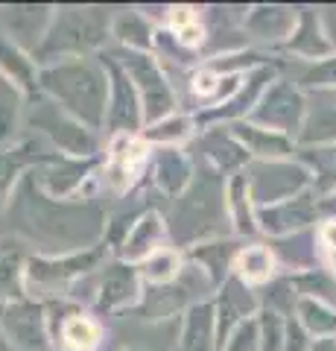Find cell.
Masks as SVG:
<instances>
[{
    "label": "cell",
    "mask_w": 336,
    "mask_h": 351,
    "mask_svg": "<svg viewBox=\"0 0 336 351\" xmlns=\"http://www.w3.org/2000/svg\"><path fill=\"white\" fill-rule=\"evenodd\" d=\"M12 234L47 258L73 255L100 246L105 237V208L94 196L77 199H53L41 191L32 173H24L9 199Z\"/></svg>",
    "instance_id": "1"
},
{
    "label": "cell",
    "mask_w": 336,
    "mask_h": 351,
    "mask_svg": "<svg viewBox=\"0 0 336 351\" xmlns=\"http://www.w3.org/2000/svg\"><path fill=\"white\" fill-rule=\"evenodd\" d=\"M234 232L229 214V184L205 164H193V182L179 199H172L167 234L172 249H193L211 240H225Z\"/></svg>",
    "instance_id": "2"
},
{
    "label": "cell",
    "mask_w": 336,
    "mask_h": 351,
    "mask_svg": "<svg viewBox=\"0 0 336 351\" xmlns=\"http://www.w3.org/2000/svg\"><path fill=\"white\" fill-rule=\"evenodd\" d=\"M38 91L91 132L105 126L108 73L100 59H68L38 71Z\"/></svg>",
    "instance_id": "3"
},
{
    "label": "cell",
    "mask_w": 336,
    "mask_h": 351,
    "mask_svg": "<svg viewBox=\"0 0 336 351\" xmlns=\"http://www.w3.org/2000/svg\"><path fill=\"white\" fill-rule=\"evenodd\" d=\"M112 32V15L96 6H62L53 9V21L41 47L36 50V64L47 68L68 59H88V53L105 47Z\"/></svg>",
    "instance_id": "4"
},
{
    "label": "cell",
    "mask_w": 336,
    "mask_h": 351,
    "mask_svg": "<svg viewBox=\"0 0 336 351\" xmlns=\"http://www.w3.org/2000/svg\"><path fill=\"white\" fill-rule=\"evenodd\" d=\"M108 246L100 243L94 249L85 252H73V255H59V258H47V255H29L27 263V299L32 302H56V299H68V293L77 284L96 272L105 263Z\"/></svg>",
    "instance_id": "5"
},
{
    "label": "cell",
    "mask_w": 336,
    "mask_h": 351,
    "mask_svg": "<svg viewBox=\"0 0 336 351\" xmlns=\"http://www.w3.org/2000/svg\"><path fill=\"white\" fill-rule=\"evenodd\" d=\"M108 56L120 64V68L129 73V80L135 82L140 106H144V123L146 126L176 114V106H179L176 88H172L167 71L161 68L153 53H138V50L120 47L117 53H108Z\"/></svg>",
    "instance_id": "6"
},
{
    "label": "cell",
    "mask_w": 336,
    "mask_h": 351,
    "mask_svg": "<svg viewBox=\"0 0 336 351\" xmlns=\"http://www.w3.org/2000/svg\"><path fill=\"white\" fill-rule=\"evenodd\" d=\"M27 126L36 129L38 138H44L53 144V149L70 158H94L100 149L96 132L82 126L79 120H73L64 108H59L53 100L38 97V103L32 100V112L27 117Z\"/></svg>",
    "instance_id": "7"
},
{
    "label": "cell",
    "mask_w": 336,
    "mask_h": 351,
    "mask_svg": "<svg viewBox=\"0 0 336 351\" xmlns=\"http://www.w3.org/2000/svg\"><path fill=\"white\" fill-rule=\"evenodd\" d=\"M246 182L248 196H252L255 208H269L278 202H287L292 196L305 193L313 188V176L301 161H248Z\"/></svg>",
    "instance_id": "8"
},
{
    "label": "cell",
    "mask_w": 336,
    "mask_h": 351,
    "mask_svg": "<svg viewBox=\"0 0 336 351\" xmlns=\"http://www.w3.org/2000/svg\"><path fill=\"white\" fill-rule=\"evenodd\" d=\"M149 158H153V147L140 135H117L108 141V156L96 182H103V188L114 196H129L140 184V176H146Z\"/></svg>",
    "instance_id": "9"
},
{
    "label": "cell",
    "mask_w": 336,
    "mask_h": 351,
    "mask_svg": "<svg viewBox=\"0 0 336 351\" xmlns=\"http://www.w3.org/2000/svg\"><path fill=\"white\" fill-rule=\"evenodd\" d=\"M307 117V97L301 94V88L289 80H272L269 88L255 106V112L246 120L255 126L281 132V135H298Z\"/></svg>",
    "instance_id": "10"
},
{
    "label": "cell",
    "mask_w": 336,
    "mask_h": 351,
    "mask_svg": "<svg viewBox=\"0 0 336 351\" xmlns=\"http://www.w3.org/2000/svg\"><path fill=\"white\" fill-rule=\"evenodd\" d=\"M0 337L9 351H56L41 302L21 299L0 304Z\"/></svg>",
    "instance_id": "11"
},
{
    "label": "cell",
    "mask_w": 336,
    "mask_h": 351,
    "mask_svg": "<svg viewBox=\"0 0 336 351\" xmlns=\"http://www.w3.org/2000/svg\"><path fill=\"white\" fill-rule=\"evenodd\" d=\"M108 73V112H105V129L108 135H138L144 129V106H140L138 88L129 80V73L117 64L112 56L100 59Z\"/></svg>",
    "instance_id": "12"
},
{
    "label": "cell",
    "mask_w": 336,
    "mask_h": 351,
    "mask_svg": "<svg viewBox=\"0 0 336 351\" xmlns=\"http://www.w3.org/2000/svg\"><path fill=\"white\" fill-rule=\"evenodd\" d=\"M140 272L135 263L126 261H112L103 263V269L96 272V299L94 311L105 316H120L129 313L140 302Z\"/></svg>",
    "instance_id": "13"
},
{
    "label": "cell",
    "mask_w": 336,
    "mask_h": 351,
    "mask_svg": "<svg viewBox=\"0 0 336 351\" xmlns=\"http://www.w3.org/2000/svg\"><path fill=\"white\" fill-rule=\"evenodd\" d=\"M188 156L193 164H205L211 167L214 173H243L248 167V152L246 147L231 135L229 126H211V129H202L199 138L190 144Z\"/></svg>",
    "instance_id": "14"
},
{
    "label": "cell",
    "mask_w": 336,
    "mask_h": 351,
    "mask_svg": "<svg viewBox=\"0 0 336 351\" xmlns=\"http://www.w3.org/2000/svg\"><path fill=\"white\" fill-rule=\"evenodd\" d=\"M316 217H319V196L313 199V188L292 196L287 202H278V205H269V208H255L257 232L269 234L272 240L305 232V228H310L316 223Z\"/></svg>",
    "instance_id": "15"
},
{
    "label": "cell",
    "mask_w": 336,
    "mask_h": 351,
    "mask_svg": "<svg viewBox=\"0 0 336 351\" xmlns=\"http://www.w3.org/2000/svg\"><path fill=\"white\" fill-rule=\"evenodd\" d=\"M260 307V299L255 295L252 287H246L240 278H225V284L216 293V302H214V311H216V346H225L237 328H240L246 319H252Z\"/></svg>",
    "instance_id": "16"
},
{
    "label": "cell",
    "mask_w": 336,
    "mask_h": 351,
    "mask_svg": "<svg viewBox=\"0 0 336 351\" xmlns=\"http://www.w3.org/2000/svg\"><path fill=\"white\" fill-rule=\"evenodd\" d=\"M146 176H149V184L155 188V193L179 199V196L188 191V184L193 182V161L188 152L179 147H158V149H153Z\"/></svg>",
    "instance_id": "17"
},
{
    "label": "cell",
    "mask_w": 336,
    "mask_h": 351,
    "mask_svg": "<svg viewBox=\"0 0 336 351\" xmlns=\"http://www.w3.org/2000/svg\"><path fill=\"white\" fill-rule=\"evenodd\" d=\"M50 21H53V9L47 6H12L3 9V15H0V29L24 53L36 56V50L41 47V41H44L50 29Z\"/></svg>",
    "instance_id": "18"
},
{
    "label": "cell",
    "mask_w": 336,
    "mask_h": 351,
    "mask_svg": "<svg viewBox=\"0 0 336 351\" xmlns=\"http://www.w3.org/2000/svg\"><path fill=\"white\" fill-rule=\"evenodd\" d=\"M29 246L15 234L0 237V304L27 299Z\"/></svg>",
    "instance_id": "19"
},
{
    "label": "cell",
    "mask_w": 336,
    "mask_h": 351,
    "mask_svg": "<svg viewBox=\"0 0 336 351\" xmlns=\"http://www.w3.org/2000/svg\"><path fill=\"white\" fill-rule=\"evenodd\" d=\"M44 138H27L21 141V144L9 147V149H0V211L3 208H9V199H12V191L15 184L21 182V170L29 167V164H47L50 158L62 156V152H38V144Z\"/></svg>",
    "instance_id": "20"
},
{
    "label": "cell",
    "mask_w": 336,
    "mask_h": 351,
    "mask_svg": "<svg viewBox=\"0 0 336 351\" xmlns=\"http://www.w3.org/2000/svg\"><path fill=\"white\" fill-rule=\"evenodd\" d=\"M231 135L240 141L255 161H284V158H292L298 152L292 138L281 135V132H272V129L255 126V123H248V120L231 123Z\"/></svg>",
    "instance_id": "21"
},
{
    "label": "cell",
    "mask_w": 336,
    "mask_h": 351,
    "mask_svg": "<svg viewBox=\"0 0 336 351\" xmlns=\"http://www.w3.org/2000/svg\"><path fill=\"white\" fill-rule=\"evenodd\" d=\"M319 232L305 228V232L287 234L269 240V249L278 261V267H284L287 276H301V272L319 269Z\"/></svg>",
    "instance_id": "22"
},
{
    "label": "cell",
    "mask_w": 336,
    "mask_h": 351,
    "mask_svg": "<svg viewBox=\"0 0 336 351\" xmlns=\"http://www.w3.org/2000/svg\"><path fill=\"white\" fill-rule=\"evenodd\" d=\"M296 24H298V9L255 6L246 12L243 32H246V38H255V41H263V44H278V41H289Z\"/></svg>",
    "instance_id": "23"
},
{
    "label": "cell",
    "mask_w": 336,
    "mask_h": 351,
    "mask_svg": "<svg viewBox=\"0 0 336 351\" xmlns=\"http://www.w3.org/2000/svg\"><path fill=\"white\" fill-rule=\"evenodd\" d=\"M167 237H170L167 234V219L161 217L158 211H146L135 223L132 232H129V237L123 240V246L117 249V258L140 267V263L153 255V252L164 249V240Z\"/></svg>",
    "instance_id": "24"
},
{
    "label": "cell",
    "mask_w": 336,
    "mask_h": 351,
    "mask_svg": "<svg viewBox=\"0 0 336 351\" xmlns=\"http://www.w3.org/2000/svg\"><path fill=\"white\" fill-rule=\"evenodd\" d=\"M287 50L307 62H322L333 56V44L316 9H298V24L287 41Z\"/></svg>",
    "instance_id": "25"
},
{
    "label": "cell",
    "mask_w": 336,
    "mask_h": 351,
    "mask_svg": "<svg viewBox=\"0 0 336 351\" xmlns=\"http://www.w3.org/2000/svg\"><path fill=\"white\" fill-rule=\"evenodd\" d=\"M179 351H220L214 302H199L188 311L179 331Z\"/></svg>",
    "instance_id": "26"
},
{
    "label": "cell",
    "mask_w": 336,
    "mask_h": 351,
    "mask_svg": "<svg viewBox=\"0 0 336 351\" xmlns=\"http://www.w3.org/2000/svg\"><path fill=\"white\" fill-rule=\"evenodd\" d=\"M38 71L41 68L36 64V59L21 50L18 44L9 41L3 36V29H0V73L9 82H15L21 88V94L29 97V100L38 97Z\"/></svg>",
    "instance_id": "27"
},
{
    "label": "cell",
    "mask_w": 336,
    "mask_h": 351,
    "mask_svg": "<svg viewBox=\"0 0 336 351\" xmlns=\"http://www.w3.org/2000/svg\"><path fill=\"white\" fill-rule=\"evenodd\" d=\"M243 246L237 243V240H211V243H199L188 249L190 261L196 263V267H202L205 272H208V278L214 281V287L220 290L225 278H231V267H234V258L237 252H240Z\"/></svg>",
    "instance_id": "28"
},
{
    "label": "cell",
    "mask_w": 336,
    "mask_h": 351,
    "mask_svg": "<svg viewBox=\"0 0 336 351\" xmlns=\"http://www.w3.org/2000/svg\"><path fill=\"white\" fill-rule=\"evenodd\" d=\"M275 267H278V261L266 243H248L237 252L231 276L240 278L246 287H263V284L272 281Z\"/></svg>",
    "instance_id": "29"
},
{
    "label": "cell",
    "mask_w": 336,
    "mask_h": 351,
    "mask_svg": "<svg viewBox=\"0 0 336 351\" xmlns=\"http://www.w3.org/2000/svg\"><path fill=\"white\" fill-rule=\"evenodd\" d=\"M112 36L117 38L123 50H138V53H153L155 44V27L149 18L138 9H120L112 18Z\"/></svg>",
    "instance_id": "30"
},
{
    "label": "cell",
    "mask_w": 336,
    "mask_h": 351,
    "mask_svg": "<svg viewBox=\"0 0 336 351\" xmlns=\"http://www.w3.org/2000/svg\"><path fill=\"white\" fill-rule=\"evenodd\" d=\"M105 339V322L94 319L91 313H73L68 322L62 325V331L56 337V351L59 348H68V351H96Z\"/></svg>",
    "instance_id": "31"
},
{
    "label": "cell",
    "mask_w": 336,
    "mask_h": 351,
    "mask_svg": "<svg viewBox=\"0 0 336 351\" xmlns=\"http://www.w3.org/2000/svg\"><path fill=\"white\" fill-rule=\"evenodd\" d=\"M296 161H301L313 176V193L328 196L336 191V144L328 147H298Z\"/></svg>",
    "instance_id": "32"
},
{
    "label": "cell",
    "mask_w": 336,
    "mask_h": 351,
    "mask_svg": "<svg viewBox=\"0 0 336 351\" xmlns=\"http://www.w3.org/2000/svg\"><path fill=\"white\" fill-rule=\"evenodd\" d=\"M298 144H316V147H328L336 144V106L333 103H322V106H307V117L305 126L298 132Z\"/></svg>",
    "instance_id": "33"
},
{
    "label": "cell",
    "mask_w": 336,
    "mask_h": 351,
    "mask_svg": "<svg viewBox=\"0 0 336 351\" xmlns=\"http://www.w3.org/2000/svg\"><path fill=\"white\" fill-rule=\"evenodd\" d=\"M229 214H231L234 234H255L257 232L255 205H252V196H248L246 173L231 176V182H229Z\"/></svg>",
    "instance_id": "34"
},
{
    "label": "cell",
    "mask_w": 336,
    "mask_h": 351,
    "mask_svg": "<svg viewBox=\"0 0 336 351\" xmlns=\"http://www.w3.org/2000/svg\"><path fill=\"white\" fill-rule=\"evenodd\" d=\"M181 269H184V261H181V255H179V249H172V246H164V249L153 252V255H149V258L138 267L140 278H144L149 287L172 284V281L181 276Z\"/></svg>",
    "instance_id": "35"
},
{
    "label": "cell",
    "mask_w": 336,
    "mask_h": 351,
    "mask_svg": "<svg viewBox=\"0 0 336 351\" xmlns=\"http://www.w3.org/2000/svg\"><path fill=\"white\" fill-rule=\"evenodd\" d=\"M296 319L310 337H336V307L316 302V299H298L296 304Z\"/></svg>",
    "instance_id": "36"
},
{
    "label": "cell",
    "mask_w": 336,
    "mask_h": 351,
    "mask_svg": "<svg viewBox=\"0 0 336 351\" xmlns=\"http://www.w3.org/2000/svg\"><path fill=\"white\" fill-rule=\"evenodd\" d=\"M21 114H24V94L15 82H9L0 73V147H6L15 138L21 126Z\"/></svg>",
    "instance_id": "37"
},
{
    "label": "cell",
    "mask_w": 336,
    "mask_h": 351,
    "mask_svg": "<svg viewBox=\"0 0 336 351\" xmlns=\"http://www.w3.org/2000/svg\"><path fill=\"white\" fill-rule=\"evenodd\" d=\"M193 129H196V123H193L190 114H170L164 120H158V123L146 126L140 132V138L146 144H158V147H179L181 141H188L193 135Z\"/></svg>",
    "instance_id": "38"
},
{
    "label": "cell",
    "mask_w": 336,
    "mask_h": 351,
    "mask_svg": "<svg viewBox=\"0 0 336 351\" xmlns=\"http://www.w3.org/2000/svg\"><path fill=\"white\" fill-rule=\"evenodd\" d=\"M257 325H260V351H284V337H287L284 316L272 311H260Z\"/></svg>",
    "instance_id": "39"
},
{
    "label": "cell",
    "mask_w": 336,
    "mask_h": 351,
    "mask_svg": "<svg viewBox=\"0 0 336 351\" xmlns=\"http://www.w3.org/2000/svg\"><path fill=\"white\" fill-rule=\"evenodd\" d=\"M222 351H260V325H257V319H246L229 339H225Z\"/></svg>",
    "instance_id": "40"
},
{
    "label": "cell",
    "mask_w": 336,
    "mask_h": 351,
    "mask_svg": "<svg viewBox=\"0 0 336 351\" xmlns=\"http://www.w3.org/2000/svg\"><path fill=\"white\" fill-rule=\"evenodd\" d=\"M313 339L310 334L301 328V322L292 316V319H287V337H284V351H310Z\"/></svg>",
    "instance_id": "41"
},
{
    "label": "cell",
    "mask_w": 336,
    "mask_h": 351,
    "mask_svg": "<svg viewBox=\"0 0 336 351\" xmlns=\"http://www.w3.org/2000/svg\"><path fill=\"white\" fill-rule=\"evenodd\" d=\"M319 214L336 219V191L328 193V196H319Z\"/></svg>",
    "instance_id": "42"
},
{
    "label": "cell",
    "mask_w": 336,
    "mask_h": 351,
    "mask_svg": "<svg viewBox=\"0 0 336 351\" xmlns=\"http://www.w3.org/2000/svg\"><path fill=\"white\" fill-rule=\"evenodd\" d=\"M322 21H324V29H328V38H331L333 50H336V12H333V9H324V12H322Z\"/></svg>",
    "instance_id": "43"
},
{
    "label": "cell",
    "mask_w": 336,
    "mask_h": 351,
    "mask_svg": "<svg viewBox=\"0 0 336 351\" xmlns=\"http://www.w3.org/2000/svg\"><path fill=\"white\" fill-rule=\"evenodd\" d=\"M310 351H336V337H322V339H313Z\"/></svg>",
    "instance_id": "44"
},
{
    "label": "cell",
    "mask_w": 336,
    "mask_h": 351,
    "mask_svg": "<svg viewBox=\"0 0 336 351\" xmlns=\"http://www.w3.org/2000/svg\"><path fill=\"white\" fill-rule=\"evenodd\" d=\"M120 351H135V348H120Z\"/></svg>",
    "instance_id": "45"
}]
</instances>
